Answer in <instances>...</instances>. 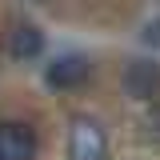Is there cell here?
<instances>
[{
  "instance_id": "cell-1",
  "label": "cell",
  "mask_w": 160,
  "mask_h": 160,
  "mask_svg": "<svg viewBox=\"0 0 160 160\" xmlns=\"http://www.w3.org/2000/svg\"><path fill=\"white\" fill-rule=\"evenodd\" d=\"M68 160H108V132L96 116H72L68 128Z\"/></svg>"
},
{
  "instance_id": "cell-2",
  "label": "cell",
  "mask_w": 160,
  "mask_h": 160,
  "mask_svg": "<svg viewBox=\"0 0 160 160\" xmlns=\"http://www.w3.org/2000/svg\"><path fill=\"white\" fill-rule=\"evenodd\" d=\"M88 76H92V60L84 56V52H64V56H56L52 64H44V80H48V88H60V92L80 88Z\"/></svg>"
},
{
  "instance_id": "cell-3",
  "label": "cell",
  "mask_w": 160,
  "mask_h": 160,
  "mask_svg": "<svg viewBox=\"0 0 160 160\" xmlns=\"http://www.w3.org/2000/svg\"><path fill=\"white\" fill-rule=\"evenodd\" d=\"M36 128L24 120H0V160H36Z\"/></svg>"
},
{
  "instance_id": "cell-4",
  "label": "cell",
  "mask_w": 160,
  "mask_h": 160,
  "mask_svg": "<svg viewBox=\"0 0 160 160\" xmlns=\"http://www.w3.org/2000/svg\"><path fill=\"white\" fill-rule=\"evenodd\" d=\"M40 48H44V32H40L36 24H16V28L8 32V52H12L16 60L40 56Z\"/></svg>"
},
{
  "instance_id": "cell-5",
  "label": "cell",
  "mask_w": 160,
  "mask_h": 160,
  "mask_svg": "<svg viewBox=\"0 0 160 160\" xmlns=\"http://www.w3.org/2000/svg\"><path fill=\"white\" fill-rule=\"evenodd\" d=\"M160 84V68L156 64H148V60H136V64H128V72H124V88L132 92V96H152Z\"/></svg>"
},
{
  "instance_id": "cell-6",
  "label": "cell",
  "mask_w": 160,
  "mask_h": 160,
  "mask_svg": "<svg viewBox=\"0 0 160 160\" xmlns=\"http://www.w3.org/2000/svg\"><path fill=\"white\" fill-rule=\"evenodd\" d=\"M144 40H148V44H160V16H156V20H148V28H144Z\"/></svg>"
}]
</instances>
